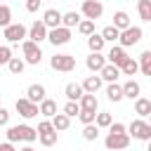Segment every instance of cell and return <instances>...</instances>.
I'll return each mask as SVG.
<instances>
[{
	"instance_id": "cell-2",
	"label": "cell",
	"mask_w": 151,
	"mask_h": 151,
	"mask_svg": "<svg viewBox=\"0 0 151 151\" xmlns=\"http://www.w3.org/2000/svg\"><path fill=\"white\" fill-rule=\"evenodd\" d=\"M21 52H24V61H26V64L38 66V64L42 61V50H40V42H33V40L24 38V40H21Z\"/></svg>"
},
{
	"instance_id": "cell-29",
	"label": "cell",
	"mask_w": 151,
	"mask_h": 151,
	"mask_svg": "<svg viewBox=\"0 0 151 151\" xmlns=\"http://www.w3.org/2000/svg\"><path fill=\"white\" fill-rule=\"evenodd\" d=\"M64 94H66L68 99L78 101V99L83 97V85H80V83H68V85L64 87Z\"/></svg>"
},
{
	"instance_id": "cell-4",
	"label": "cell",
	"mask_w": 151,
	"mask_h": 151,
	"mask_svg": "<svg viewBox=\"0 0 151 151\" xmlns=\"http://www.w3.org/2000/svg\"><path fill=\"white\" fill-rule=\"evenodd\" d=\"M127 134H132L134 139H142V142H149L151 139V125L144 120V118H137L130 123V127H125Z\"/></svg>"
},
{
	"instance_id": "cell-8",
	"label": "cell",
	"mask_w": 151,
	"mask_h": 151,
	"mask_svg": "<svg viewBox=\"0 0 151 151\" xmlns=\"http://www.w3.org/2000/svg\"><path fill=\"white\" fill-rule=\"evenodd\" d=\"M101 14H104V5H101L99 0H83V7H80V17L97 21Z\"/></svg>"
},
{
	"instance_id": "cell-34",
	"label": "cell",
	"mask_w": 151,
	"mask_h": 151,
	"mask_svg": "<svg viewBox=\"0 0 151 151\" xmlns=\"http://www.w3.org/2000/svg\"><path fill=\"white\" fill-rule=\"evenodd\" d=\"M118 33H120V31H118L113 24L101 28V38H104V42H116V40H118Z\"/></svg>"
},
{
	"instance_id": "cell-25",
	"label": "cell",
	"mask_w": 151,
	"mask_h": 151,
	"mask_svg": "<svg viewBox=\"0 0 151 151\" xmlns=\"http://www.w3.org/2000/svg\"><path fill=\"white\" fill-rule=\"evenodd\" d=\"M104 38H101V33H90L87 35V47H90V52H101L104 50Z\"/></svg>"
},
{
	"instance_id": "cell-14",
	"label": "cell",
	"mask_w": 151,
	"mask_h": 151,
	"mask_svg": "<svg viewBox=\"0 0 151 151\" xmlns=\"http://www.w3.org/2000/svg\"><path fill=\"white\" fill-rule=\"evenodd\" d=\"M45 97H47V92H45V85H40V83H33V85H28V90H26V99H28V101L38 104V101H42Z\"/></svg>"
},
{
	"instance_id": "cell-26",
	"label": "cell",
	"mask_w": 151,
	"mask_h": 151,
	"mask_svg": "<svg viewBox=\"0 0 151 151\" xmlns=\"http://www.w3.org/2000/svg\"><path fill=\"white\" fill-rule=\"evenodd\" d=\"M137 71H139V66H137V59H132V57H127L123 64H120V76H137Z\"/></svg>"
},
{
	"instance_id": "cell-7",
	"label": "cell",
	"mask_w": 151,
	"mask_h": 151,
	"mask_svg": "<svg viewBox=\"0 0 151 151\" xmlns=\"http://www.w3.org/2000/svg\"><path fill=\"white\" fill-rule=\"evenodd\" d=\"M47 40H50L54 47L66 45V42L71 40V28H66V26H54V28H47Z\"/></svg>"
},
{
	"instance_id": "cell-22",
	"label": "cell",
	"mask_w": 151,
	"mask_h": 151,
	"mask_svg": "<svg viewBox=\"0 0 151 151\" xmlns=\"http://www.w3.org/2000/svg\"><path fill=\"white\" fill-rule=\"evenodd\" d=\"M50 120H52V127H54L57 132H64V130H68V127H71V118H68L64 111H61V113H54Z\"/></svg>"
},
{
	"instance_id": "cell-46",
	"label": "cell",
	"mask_w": 151,
	"mask_h": 151,
	"mask_svg": "<svg viewBox=\"0 0 151 151\" xmlns=\"http://www.w3.org/2000/svg\"><path fill=\"white\" fill-rule=\"evenodd\" d=\"M0 38H2V35H0Z\"/></svg>"
},
{
	"instance_id": "cell-3",
	"label": "cell",
	"mask_w": 151,
	"mask_h": 151,
	"mask_svg": "<svg viewBox=\"0 0 151 151\" xmlns=\"http://www.w3.org/2000/svg\"><path fill=\"white\" fill-rule=\"evenodd\" d=\"M142 35H144V31L139 28V26H127V28H123L120 33H118V42L123 45V47H132V45H137L139 40H142Z\"/></svg>"
},
{
	"instance_id": "cell-41",
	"label": "cell",
	"mask_w": 151,
	"mask_h": 151,
	"mask_svg": "<svg viewBox=\"0 0 151 151\" xmlns=\"http://www.w3.org/2000/svg\"><path fill=\"white\" fill-rule=\"evenodd\" d=\"M47 130H54L50 118H45V120H40V123H38V132H47Z\"/></svg>"
},
{
	"instance_id": "cell-16",
	"label": "cell",
	"mask_w": 151,
	"mask_h": 151,
	"mask_svg": "<svg viewBox=\"0 0 151 151\" xmlns=\"http://www.w3.org/2000/svg\"><path fill=\"white\" fill-rule=\"evenodd\" d=\"M120 87H123V99H134V97H139V94H142V85H139L137 80H132V78H130V80H125Z\"/></svg>"
},
{
	"instance_id": "cell-43",
	"label": "cell",
	"mask_w": 151,
	"mask_h": 151,
	"mask_svg": "<svg viewBox=\"0 0 151 151\" xmlns=\"http://www.w3.org/2000/svg\"><path fill=\"white\" fill-rule=\"evenodd\" d=\"M109 132H127V130H125V125H123V123H113V120H111Z\"/></svg>"
},
{
	"instance_id": "cell-45",
	"label": "cell",
	"mask_w": 151,
	"mask_h": 151,
	"mask_svg": "<svg viewBox=\"0 0 151 151\" xmlns=\"http://www.w3.org/2000/svg\"><path fill=\"white\" fill-rule=\"evenodd\" d=\"M0 151H14V142H9V139L2 142V144H0Z\"/></svg>"
},
{
	"instance_id": "cell-28",
	"label": "cell",
	"mask_w": 151,
	"mask_h": 151,
	"mask_svg": "<svg viewBox=\"0 0 151 151\" xmlns=\"http://www.w3.org/2000/svg\"><path fill=\"white\" fill-rule=\"evenodd\" d=\"M7 68H9V73H12V76H21V73H24V68H26V61H24V59H19V57H9Z\"/></svg>"
},
{
	"instance_id": "cell-23",
	"label": "cell",
	"mask_w": 151,
	"mask_h": 151,
	"mask_svg": "<svg viewBox=\"0 0 151 151\" xmlns=\"http://www.w3.org/2000/svg\"><path fill=\"white\" fill-rule=\"evenodd\" d=\"M106 99L113 101V104H118V101L123 99V87L118 85V80H113V83L106 85Z\"/></svg>"
},
{
	"instance_id": "cell-21",
	"label": "cell",
	"mask_w": 151,
	"mask_h": 151,
	"mask_svg": "<svg viewBox=\"0 0 151 151\" xmlns=\"http://www.w3.org/2000/svg\"><path fill=\"white\" fill-rule=\"evenodd\" d=\"M80 109H87V111H99V99L92 94V92H83V97L78 99Z\"/></svg>"
},
{
	"instance_id": "cell-37",
	"label": "cell",
	"mask_w": 151,
	"mask_h": 151,
	"mask_svg": "<svg viewBox=\"0 0 151 151\" xmlns=\"http://www.w3.org/2000/svg\"><path fill=\"white\" fill-rule=\"evenodd\" d=\"M78 111H80V104H78V101H73V99H68V101L64 104V113H66L68 118H73V116H78Z\"/></svg>"
},
{
	"instance_id": "cell-17",
	"label": "cell",
	"mask_w": 151,
	"mask_h": 151,
	"mask_svg": "<svg viewBox=\"0 0 151 151\" xmlns=\"http://www.w3.org/2000/svg\"><path fill=\"white\" fill-rule=\"evenodd\" d=\"M134 113L139 116V118H146V116H151V99H146V97H134Z\"/></svg>"
},
{
	"instance_id": "cell-20",
	"label": "cell",
	"mask_w": 151,
	"mask_h": 151,
	"mask_svg": "<svg viewBox=\"0 0 151 151\" xmlns=\"http://www.w3.org/2000/svg\"><path fill=\"white\" fill-rule=\"evenodd\" d=\"M101 83H104V80H101V76H87L80 85H83V92H92V94H94V92H99V90H101Z\"/></svg>"
},
{
	"instance_id": "cell-18",
	"label": "cell",
	"mask_w": 151,
	"mask_h": 151,
	"mask_svg": "<svg viewBox=\"0 0 151 151\" xmlns=\"http://www.w3.org/2000/svg\"><path fill=\"white\" fill-rule=\"evenodd\" d=\"M38 113H40L42 118H52V116L57 113V101L45 97L42 101H38Z\"/></svg>"
},
{
	"instance_id": "cell-35",
	"label": "cell",
	"mask_w": 151,
	"mask_h": 151,
	"mask_svg": "<svg viewBox=\"0 0 151 151\" xmlns=\"http://www.w3.org/2000/svg\"><path fill=\"white\" fill-rule=\"evenodd\" d=\"M97 137H99V127H97L94 123H85V127H83V139L94 142Z\"/></svg>"
},
{
	"instance_id": "cell-6",
	"label": "cell",
	"mask_w": 151,
	"mask_h": 151,
	"mask_svg": "<svg viewBox=\"0 0 151 151\" xmlns=\"http://www.w3.org/2000/svg\"><path fill=\"white\" fill-rule=\"evenodd\" d=\"M26 26L24 24H7L5 28H2V38L7 40V42H21L24 38H26Z\"/></svg>"
},
{
	"instance_id": "cell-40",
	"label": "cell",
	"mask_w": 151,
	"mask_h": 151,
	"mask_svg": "<svg viewBox=\"0 0 151 151\" xmlns=\"http://www.w3.org/2000/svg\"><path fill=\"white\" fill-rule=\"evenodd\" d=\"M9 57H12V47L0 45V66H5V64L9 61Z\"/></svg>"
},
{
	"instance_id": "cell-9",
	"label": "cell",
	"mask_w": 151,
	"mask_h": 151,
	"mask_svg": "<svg viewBox=\"0 0 151 151\" xmlns=\"http://www.w3.org/2000/svg\"><path fill=\"white\" fill-rule=\"evenodd\" d=\"M104 144H106V149H113V151L116 149H127L130 146V134L127 132H109Z\"/></svg>"
},
{
	"instance_id": "cell-33",
	"label": "cell",
	"mask_w": 151,
	"mask_h": 151,
	"mask_svg": "<svg viewBox=\"0 0 151 151\" xmlns=\"http://www.w3.org/2000/svg\"><path fill=\"white\" fill-rule=\"evenodd\" d=\"M76 28H78V33H80V35H85V38H87L90 33H94V21L83 17V19L78 21V26H76Z\"/></svg>"
},
{
	"instance_id": "cell-31",
	"label": "cell",
	"mask_w": 151,
	"mask_h": 151,
	"mask_svg": "<svg viewBox=\"0 0 151 151\" xmlns=\"http://www.w3.org/2000/svg\"><path fill=\"white\" fill-rule=\"evenodd\" d=\"M38 142L42 146H54L57 144V130H47V132H38Z\"/></svg>"
},
{
	"instance_id": "cell-42",
	"label": "cell",
	"mask_w": 151,
	"mask_h": 151,
	"mask_svg": "<svg viewBox=\"0 0 151 151\" xmlns=\"http://www.w3.org/2000/svg\"><path fill=\"white\" fill-rule=\"evenodd\" d=\"M40 5H42V0H26V9L28 12H38Z\"/></svg>"
},
{
	"instance_id": "cell-10",
	"label": "cell",
	"mask_w": 151,
	"mask_h": 151,
	"mask_svg": "<svg viewBox=\"0 0 151 151\" xmlns=\"http://www.w3.org/2000/svg\"><path fill=\"white\" fill-rule=\"evenodd\" d=\"M14 109H17V113H19L21 118H26V120H31V118H35V116H38V104H33V101H28L26 97H21V99H17V104H14Z\"/></svg>"
},
{
	"instance_id": "cell-36",
	"label": "cell",
	"mask_w": 151,
	"mask_h": 151,
	"mask_svg": "<svg viewBox=\"0 0 151 151\" xmlns=\"http://www.w3.org/2000/svg\"><path fill=\"white\" fill-rule=\"evenodd\" d=\"M111 120H113L111 113H104V111H101V113H99V111L94 113V125H97V127H109Z\"/></svg>"
},
{
	"instance_id": "cell-1",
	"label": "cell",
	"mask_w": 151,
	"mask_h": 151,
	"mask_svg": "<svg viewBox=\"0 0 151 151\" xmlns=\"http://www.w3.org/2000/svg\"><path fill=\"white\" fill-rule=\"evenodd\" d=\"M7 139L9 142H26V144H31V142L38 139V130L31 127V125H12L7 130Z\"/></svg>"
},
{
	"instance_id": "cell-12",
	"label": "cell",
	"mask_w": 151,
	"mask_h": 151,
	"mask_svg": "<svg viewBox=\"0 0 151 151\" xmlns=\"http://www.w3.org/2000/svg\"><path fill=\"white\" fill-rule=\"evenodd\" d=\"M127 59V52H125V47L123 45H113L109 52H106V61H111V64H116L118 68H120V64Z\"/></svg>"
},
{
	"instance_id": "cell-30",
	"label": "cell",
	"mask_w": 151,
	"mask_h": 151,
	"mask_svg": "<svg viewBox=\"0 0 151 151\" xmlns=\"http://www.w3.org/2000/svg\"><path fill=\"white\" fill-rule=\"evenodd\" d=\"M137 12L142 21H151V0H137Z\"/></svg>"
},
{
	"instance_id": "cell-32",
	"label": "cell",
	"mask_w": 151,
	"mask_h": 151,
	"mask_svg": "<svg viewBox=\"0 0 151 151\" xmlns=\"http://www.w3.org/2000/svg\"><path fill=\"white\" fill-rule=\"evenodd\" d=\"M83 17L78 14V12H66V14H61V26H66V28H73V26H78V21H80Z\"/></svg>"
},
{
	"instance_id": "cell-24",
	"label": "cell",
	"mask_w": 151,
	"mask_h": 151,
	"mask_svg": "<svg viewBox=\"0 0 151 151\" xmlns=\"http://www.w3.org/2000/svg\"><path fill=\"white\" fill-rule=\"evenodd\" d=\"M137 66H139L142 76H151V50H144V52L139 54V61H137Z\"/></svg>"
},
{
	"instance_id": "cell-19",
	"label": "cell",
	"mask_w": 151,
	"mask_h": 151,
	"mask_svg": "<svg viewBox=\"0 0 151 151\" xmlns=\"http://www.w3.org/2000/svg\"><path fill=\"white\" fill-rule=\"evenodd\" d=\"M42 24H45L47 28L61 26V12H59V9H45V14H42Z\"/></svg>"
},
{
	"instance_id": "cell-27",
	"label": "cell",
	"mask_w": 151,
	"mask_h": 151,
	"mask_svg": "<svg viewBox=\"0 0 151 151\" xmlns=\"http://www.w3.org/2000/svg\"><path fill=\"white\" fill-rule=\"evenodd\" d=\"M113 26H116L118 31L127 28V26H130V14H127V12H123V9L113 12Z\"/></svg>"
},
{
	"instance_id": "cell-44",
	"label": "cell",
	"mask_w": 151,
	"mask_h": 151,
	"mask_svg": "<svg viewBox=\"0 0 151 151\" xmlns=\"http://www.w3.org/2000/svg\"><path fill=\"white\" fill-rule=\"evenodd\" d=\"M7 123H9V111L0 106V127H2V125H7Z\"/></svg>"
},
{
	"instance_id": "cell-13",
	"label": "cell",
	"mask_w": 151,
	"mask_h": 151,
	"mask_svg": "<svg viewBox=\"0 0 151 151\" xmlns=\"http://www.w3.org/2000/svg\"><path fill=\"white\" fill-rule=\"evenodd\" d=\"M104 64H106V57H104L101 52H90V57L85 59V66H87L92 73H99Z\"/></svg>"
},
{
	"instance_id": "cell-5",
	"label": "cell",
	"mask_w": 151,
	"mask_h": 151,
	"mask_svg": "<svg viewBox=\"0 0 151 151\" xmlns=\"http://www.w3.org/2000/svg\"><path fill=\"white\" fill-rule=\"evenodd\" d=\"M50 66L54 71H61V73H71L76 68V57L73 54H54L50 59Z\"/></svg>"
},
{
	"instance_id": "cell-11",
	"label": "cell",
	"mask_w": 151,
	"mask_h": 151,
	"mask_svg": "<svg viewBox=\"0 0 151 151\" xmlns=\"http://www.w3.org/2000/svg\"><path fill=\"white\" fill-rule=\"evenodd\" d=\"M26 38L33 40V42H42V40H47V26L42 24V19L31 24V28L26 31Z\"/></svg>"
},
{
	"instance_id": "cell-39",
	"label": "cell",
	"mask_w": 151,
	"mask_h": 151,
	"mask_svg": "<svg viewBox=\"0 0 151 151\" xmlns=\"http://www.w3.org/2000/svg\"><path fill=\"white\" fill-rule=\"evenodd\" d=\"M94 113H97V111L80 109V111H78V118H80V123H83V125H85V123H94Z\"/></svg>"
},
{
	"instance_id": "cell-15",
	"label": "cell",
	"mask_w": 151,
	"mask_h": 151,
	"mask_svg": "<svg viewBox=\"0 0 151 151\" xmlns=\"http://www.w3.org/2000/svg\"><path fill=\"white\" fill-rule=\"evenodd\" d=\"M99 76H101V80H106V83H113V80H118V78H120V68H118L116 64H111V61H106V64L101 66V71H99Z\"/></svg>"
},
{
	"instance_id": "cell-38",
	"label": "cell",
	"mask_w": 151,
	"mask_h": 151,
	"mask_svg": "<svg viewBox=\"0 0 151 151\" xmlns=\"http://www.w3.org/2000/svg\"><path fill=\"white\" fill-rule=\"evenodd\" d=\"M7 24H12V9L7 5H0V26L5 28Z\"/></svg>"
}]
</instances>
